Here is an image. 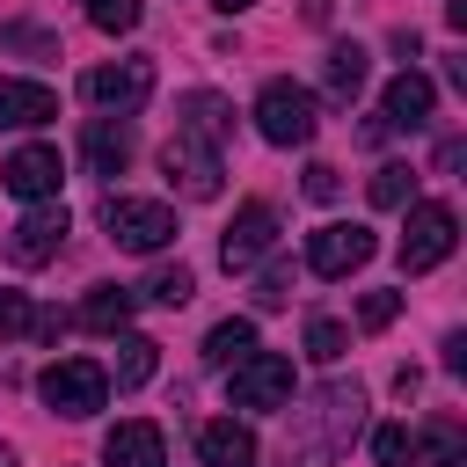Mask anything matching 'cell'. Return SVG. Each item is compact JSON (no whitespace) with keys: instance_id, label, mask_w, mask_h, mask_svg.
<instances>
[{"instance_id":"obj_7","label":"cell","mask_w":467,"mask_h":467,"mask_svg":"<svg viewBox=\"0 0 467 467\" xmlns=\"http://www.w3.org/2000/svg\"><path fill=\"white\" fill-rule=\"evenodd\" d=\"M372 226H358V219H328V226H314L306 234V270L314 277H350V270H365L372 263Z\"/></svg>"},{"instance_id":"obj_9","label":"cell","mask_w":467,"mask_h":467,"mask_svg":"<svg viewBox=\"0 0 467 467\" xmlns=\"http://www.w3.org/2000/svg\"><path fill=\"white\" fill-rule=\"evenodd\" d=\"M66 234H73V219H66V204L51 197V204H36V212L15 219V234H7V263H15V270H44V263L66 248Z\"/></svg>"},{"instance_id":"obj_27","label":"cell","mask_w":467,"mask_h":467,"mask_svg":"<svg viewBox=\"0 0 467 467\" xmlns=\"http://www.w3.org/2000/svg\"><path fill=\"white\" fill-rule=\"evenodd\" d=\"M343 350H350V328L328 321V314H314V321H306V358H314V365H336Z\"/></svg>"},{"instance_id":"obj_4","label":"cell","mask_w":467,"mask_h":467,"mask_svg":"<svg viewBox=\"0 0 467 467\" xmlns=\"http://www.w3.org/2000/svg\"><path fill=\"white\" fill-rule=\"evenodd\" d=\"M452 241H460L452 204H409V226H401L394 255H401V270H409V277H423V270H438V263L452 255Z\"/></svg>"},{"instance_id":"obj_19","label":"cell","mask_w":467,"mask_h":467,"mask_svg":"<svg viewBox=\"0 0 467 467\" xmlns=\"http://www.w3.org/2000/svg\"><path fill=\"white\" fill-rule=\"evenodd\" d=\"M58 328H66V321H58L51 306H36L29 292H7V285H0V336H36V343H58Z\"/></svg>"},{"instance_id":"obj_31","label":"cell","mask_w":467,"mask_h":467,"mask_svg":"<svg viewBox=\"0 0 467 467\" xmlns=\"http://www.w3.org/2000/svg\"><path fill=\"white\" fill-rule=\"evenodd\" d=\"M285 299H292V270H285V263H270V270L255 277V306H285Z\"/></svg>"},{"instance_id":"obj_23","label":"cell","mask_w":467,"mask_h":467,"mask_svg":"<svg viewBox=\"0 0 467 467\" xmlns=\"http://www.w3.org/2000/svg\"><path fill=\"white\" fill-rule=\"evenodd\" d=\"M153 365H161V343H153V336H117V365H102V372L131 394V387L153 379Z\"/></svg>"},{"instance_id":"obj_17","label":"cell","mask_w":467,"mask_h":467,"mask_svg":"<svg viewBox=\"0 0 467 467\" xmlns=\"http://www.w3.org/2000/svg\"><path fill=\"white\" fill-rule=\"evenodd\" d=\"M358 416H365V387L350 379V387H321V401H314V438L321 445H343L350 431H358Z\"/></svg>"},{"instance_id":"obj_22","label":"cell","mask_w":467,"mask_h":467,"mask_svg":"<svg viewBox=\"0 0 467 467\" xmlns=\"http://www.w3.org/2000/svg\"><path fill=\"white\" fill-rule=\"evenodd\" d=\"M131 306H139V292H124V285H95L88 299H80V328H117L124 336V321H131Z\"/></svg>"},{"instance_id":"obj_14","label":"cell","mask_w":467,"mask_h":467,"mask_svg":"<svg viewBox=\"0 0 467 467\" xmlns=\"http://www.w3.org/2000/svg\"><path fill=\"white\" fill-rule=\"evenodd\" d=\"M51 117H58V95L44 80H0V124L7 131H36Z\"/></svg>"},{"instance_id":"obj_3","label":"cell","mask_w":467,"mask_h":467,"mask_svg":"<svg viewBox=\"0 0 467 467\" xmlns=\"http://www.w3.org/2000/svg\"><path fill=\"white\" fill-rule=\"evenodd\" d=\"M102 226H109V241L117 248H131V255H161L168 241H175V212L168 204H153V197H102Z\"/></svg>"},{"instance_id":"obj_32","label":"cell","mask_w":467,"mask_h":467,"mask_svg":"<svg viewBox=\"0 0 467 467\" xmlns=\"http://www.w3.org/2000/svg\"><path fill=\"white\" fill-rule=\"evenodd\" d=\"M336 190H343V175H336L328 161H306V197H314V204H328Z\"/></svg>"},{"instance_id":"obj_15","label":"cell","mask_w":467,"mask_h":467,"mask_svg":"<svg viewBox=\"0 0 467 467\" xmlns=\"http://www.w3.org/2000/svg\"><path fill=\"white\" fill-rule=\"evenodd\" d=\"M175 109H182V124H175V131H190V139H204V146L234 139V102H226V95H212V88H190Z\"/></svg>"},{"instance_id":"obj_33","label":"cell","mask_w":467,"mask_h":467,"mask_svg":"<svg viewBox=\"0 0 467 467\" xmlns=\"http://www.w3.org/2000/svg\"><path fill=\"white\" fill-rule=\"evenodd\" d=\"M445 372H467V336H460V328L445 336Z\"/></svg>"},{"instance_id":"obj_35","label":"cell","mask_w":467,"mask_h":467,"mask_svg":"<svg viewBox=\"0 0 467 467\" xmlns=\"http://www.w3.org/2000/svg\"><path fill=\"white\" fill-rule=\"evenodd\" d=\"M0 467H22V460H15V445H0Z\"/></svg>"},{"instance_id":"obj_18","label":"cell","mask_w":467,"mask_h":467,"mask_svg":"<svg viewBox=\"0 0 467 467\" xmlns=\"http://www.w3.org/2000/svg\"><path fill=\"white\" fill-rule=\"evenodd\" d=\"M197 460L204 467H255V431L234 423V416H219V423L197 431Z\"/></svg>"},{"instance_id":"obj_24","label":"cell","mask_w":467,"mask_h":467,"mask_svg":"<svg viewBox=\"0 0 467 467\" xmlns=\"http://www.w3.org/2000/svg\"><path fill=\"white\" fill-rule=\"evenodd\" d=\"M416 452H423V467H467V438H460V423H445V416L416 438Z\"/></svg>"},{"instance_id":"obj_21","label":"cell","mask_w":467,"mask_h":467,"mask_svg":"<svg viewBox=\"0 0 467 467\" xmlns=\"http://www.w3.org/2000/svg\"><path fill=\"white\" fill-rule=\"evenodd\" d=\"M248 350H255V321H248V314H226V321L204 336V365H212V372H234Z\"/></svg>"},{"instance_id":"obj_34","label":"cell","mask_w":467,"mask_h":467,"mask_svg":"<svg viewBox=\"0 0 467 467\" xmlns=\"http://www.w3.org/2000/svg\"><path fill=\"white\" fill-rule=\"evenodd\" d=\"M212 7H219V15H241V7H255V0H212Z\"/></svg>"},{"instance_id":"obj_11","label":"cell","mask_w":467,"mask_h":467,"mask_svg":"<svg viewBox=\"0 0 467 467\" xmlns=\"http://www.w3.org/2000/svg\"><path fill=\"white\" fill-rule=\"evenodd\" d=\"M270 248H277V212L255 197V204L234 212V226H226V241H219V263H226V270H255Z\"/></svg>"},{"instance_id":"obj_8","label":"cell","mask_w":467,"mask_h":467,"mask_svg":"<svg viewBox=\"0 0 467 467\" xmlns=\"http://www.w3.org/2000/svg\"><path fill=\"white\" fill-rule=\"evenodd\" d=\"M80 95H88L102 117H131V109H146V95H153V58H117V66H95V73L80 80Z\"/></svg>"},{"instance_id":"obj_20","label":"cell","mask_w":467,"mask_h":467,"mask_svg":"<svg viewBox=\"0 0 467 467\" xmlns=\"http://www.w3.org/2000/svg\"><path fill=\"white\" fill-rule=\"evenodd\" d=\"M365 73H372L365 44H328V51H321V88H328V102H350V95L365 88Z\"/></svg>"},{"instance_id":"obj_29","label":"cell","mask_w":467,"mask_h":467,"mask_svg":"<svg viewBox=\"0 0 467 467\" xmlns=\"http://www.w3.org/2000/svg\"><path fill=\"white\" fill-rule=\"evenodd\" d=\"M409 452H416V438H409L401 423H379V431H372V460H379V467H409Z\"/></svg>"},{"instance_id":"obj_16","label":"cell","mask_w":467,"mask_h":467,"mask_svg":"<svg viewBox=\"0 0 467 467\" xmlns=\"http://www.w3.org/2000/svg\"><path fill=\"white\" fill-rule=\"evenodd\" d=\"M80 153H88L95 175H124V168H131V124H124V117H95V124L80 131Z\"/></svg>"},{"instance_id":"obj_12","label":"cell","mask_w":467,"mask_h":467,"mask_svg":"<svg viewBox=\"0 0 467 467\" xmlns=\"http://www.w3.org/2000/svg\"><path fill=\"white\" fill-rule=\"evenodd\" d=\"M431 102H438V88H431V73H416V66H401V73L387 80V102H379V124H387V131H423V124H431Z\"/></svg>"},{"instance_id":"obj_1","label":"cell","mask_w":467,"mask_h":467,"mask_svg":"<svg viewBox=\"0 0 467 467\" xmlns=\"http://www.w3.org/2000/svg\"><path fill=\"white\" fill-rule=\"evenodd\" d=\"M36 394H44L51 416L80 423V416H95V409L109 401V372H102L95 358H51V365L36 372Z\"/></svg>"},{"instance_id":"obj_30","label":"cell","mask_w":467,"mask_h":467,"mask_svg":"<svg viewBox=\"0 0 467 467\" xmlns=\"http://www.w3.org/2000/svg\"><path fill=\"white\" fill-rule=\"evenodd\" d=\"M394 314H401V292H365L358 299V328H387Z\"/></svg>"},{"instance_id":"obj_28","label":"cell","mask_w":467,"mask_h":467,"mask_svg":"<svg viewBox=\"0 0 467 467\" xmlns=\"http://www.w3.org/2000/svg\"><path fill=\"white\" fill-rule=\"evenodd\" d=\"M88 22L102 36H124V29H139V0H88Z\"/></svg>"},{"instance_id":"obj_26","label":"cell","mask_w":467,"mask_h":467,"mask_svg":"<svg viewBox=\"0 0 467 467\" xmlns=\"http://www.w3.org/2000/svg\"><path fill=\"white\" fill-rule=\"evenodd\" d=\"M190 292H197V277L175 263V270H153L146 285H139V299H153V306H190Z\"/></svg>"},{"instance_id":"obj_13","label":"cell","mask_w":467,"mask_h":467,"mask_svg":"<svg viewBox=\"0 0 467 467\" xmlns=\"http://www.w3.org/2000/svg\"><path fill=\"white\" fill-rule=\"evenodd\" d=\"M102 467H168V445H161V423L131 416L102 438Z\"/></svg>"},{"instance_id":"obj_2","label":"cell","mask_w":467,"mask_h":467,"mask_svg":"<svg viewBox=\"0 0 467 467\" xmlns=\"http://www.w3.org/2000/svg\"><path fill=\"white\" fill-rule=\"evenodd\" d=\"M255 131H263L270 146H306V139L321 131V102H314V88H299V80H270V88L255 95Z\"/></svg>"},{"instance_id":"obj_5","label":"cell","mask_w":467,"mask_h":467,"mask_svg":"<svg viewBox=\"0 0 467 467\" xmlns=\"http://www.w3.org/2000/svg\"><path fill=\"white\" fill-rule=\"evenodd\" d=\"M226 394H234V409H255V416L292 409V358H277V350H248V358L226 372Z\"/></svg>"},{"instance_id":"obj_25","label":"cell","mask_w":467,"mask_h":467,"mask_svg":"<svg viewBox=\"0 0 467 467\" xmlns=\"http://www.w3.org/2000/svg\"><path fill=\"white\" fill-rule=\"evenodd\" d=\"M372 204H379V212H401V204H416V168H409V161H387V168L372 175Z\"/></svg>"},{"instance_id":"obj_10","label":"cell","mask_w":467,"mask_h":467,"mask_svg":"<svg viewBox=\"0 0 467 467\" xmlns=\"http://www.w3.org/2000/svg\"><path fill=\"white\" fill-rule=\"evenodd\" d=\"M58 182H66L58 146H15V153L0 161V190H15V197H29V204H51Z\"/></svg>"},{"instance_id":"obj_6","label":"cell","mask_w":467,"mask_h":467,"mask_svg":"<svg viewBox=\"0 0 467 467\" xmlns=\"http://www.w3.org/2000/svg\"><path fill=\"white\" fill-rule=\"evenodd\" d=\"M161 168H168V182H175L190 204H212V197L226 190V161H219V146H204V139H190V131H175V139L161 146Z\"/></svg>"}]
</instances>
